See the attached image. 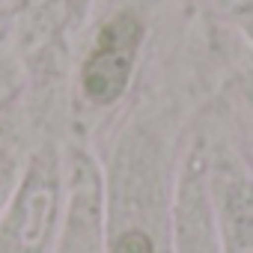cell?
<instances>
[{"label": "cell", "instance_id": "2", "mask_svg": "<svg viewBox=\"0 0 253 253\" xmlns=\"http://www.w3.org/2000/svg\"><path fill=\"white\" fill-rule=\"evenodd\" d=\"M116 253H152V244L143 232H125L116 244Z\"/></svg>", "mask_w": 253, "mask_h": 253}, {"label": "cell", "instance_id": "1", "mask_svg": "<svg viewBox=\"0 0 253 253\" xmlns=\"http://www.w3.org/2000/svg\"><path fill=\"white\" fill-rule=\"evenodd\" d=\"M137 42H140V24L128 15L116 18L113 24H107L101 30L98 48L84 69V86H86L89 98L113 101L119 95Z\"/></svg>", "mask_w": 253, "mask_h": 253}]
</instances>
